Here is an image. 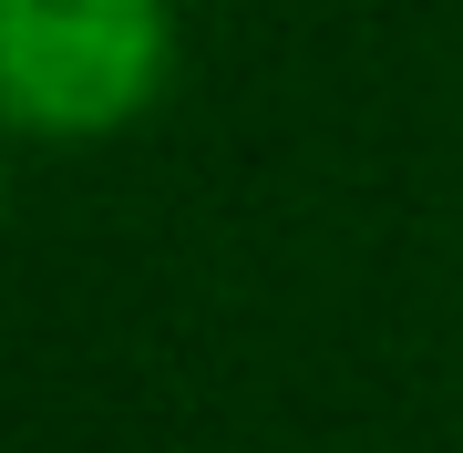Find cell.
Masks as SVG:
<instances>
[{
  "label": "cell",
  "instance_id": "obj_1",
  "mask_svg": "<svg viewBox=\"0 0 463 453\" xmlns=\"http://www.w3.org/2000/svg\"><path fill=\"white\" fill-rule=\"evenodd\" d=\"M145 0H11V93L52 124H93L145 83Z\"/></svg>",
  "mask_w": 463,
  "mask_h": 453
}]
</instances>
